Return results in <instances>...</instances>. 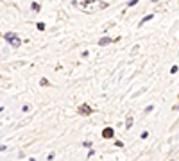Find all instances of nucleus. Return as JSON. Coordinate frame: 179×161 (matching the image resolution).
<instances>
[{
  "instance_id": "3",
  "label": "nucleus",
  "mask_w": 179,
  "mask_h": 161,
  "mask_svg": "<svg viewBox=\"0 0 179 161\" xmlns=\"http://www.w3.org/2000/svg\"><path fill=\"white\" fill-rule=\"evenodd\" d=\"M91 111H93V109H91L90 106H86V104L79 106V113H81V115H91Z\"/></svg>"
},
{
  "instance_id": "14",
  "label": "nucleus",
  "mask_w": 179,
  "mask_h": 161,
  "mask_svg": "<svg viewBox=\"0 0 179 161\" xmlns=\"http://www.w3.org/2000/svg\"><path fill=\"white\" fill-rule=\"evenodd\" d=\"M177 70H179L177 66H172V68H170V74H176V72H177Z\"/></svg>"
},
{
  "instance_id": "7",
  "label": "nucleus",
  "mask_w": 179,
  "mask_h": 161,
  "mask_svg": "<svg viewBox=\"0 0 179 161\" xmlns=\"http://www.w3.org/2000/svg\"><path fill=\"white\" fill-rule=\"evenodd\" d=\"M140 0H131V2H127V7H133V5H136Z\"/></svg>"
},
{
  "instance_id": "15",
  "label": "nucleus",
  "mask_w": 179,
  "mask_h": 161,
  "mask_svg": "<svg viewBox=\"0 0 179 161\" xmlns=\"http://www.w3.org/2000/svg\"><path fill=\"white\" fill-rule=\"evenodd\" d=\"M2 150H5V145H0V152H2Z\"/></svg>"
},
{
  "instance_id": "6",
  "label": "nucleus",
  "mask_w": 179,
  "mask_h": 161,
  "mask_svg": "<svg viewBox=\"0 0 179 161\" xmlns=\"http://www.w3.org/2000/svg\"><path fill=\"white\" fill-rule=\"evenodd\" d=\"M133 118H131V117H127V120H125V129H127V131H129V129H131V127H133Z\"/></svg>"
},
{
  "instance_id": "10",
  "label": "nucleus",
  "mask_w": 179,
  "mask_h": 161,
  "mask_svg": "<svg viewBox=\"0 0 179 161\" xmlns=\"http://www.w3.org/2000/svg\"><path fill=\"white\" fill-rule=\"evenodd\" d=\"M115 145H117V147H118V149H122V147H124V143H122V141H118V140L115 141Z\"/></svg>"
},
{
  "instance_id": "9",
  "label": "nucleus",
  "mask_w": 179,
  "mask_h": 161,
  "mask_svg": "<svg viewBox=\"0 0 179 161\" xmlns=\"http://www.w3.org/2000/svg\"><path fill=\"white\" fill-rule=\"evenodd\" d=\"M40 84H41V86H48V80H47V79H41Z\"/></svg>"
},
{
  "instance_id": "12",
  "label": "nucleus",
  "mask_w": 179,
  "mask_h": 161,
  "mask_svg": "<svg viewBox=\"0 0 179 161\" xmlns=\"http://www.w3.org/2000/svg\"><path fill=\"white\" fill-rule=\"evenodd\" d=\"M152 109H154V106H147V109H145V113H151Z\"/></svg>"
},
{
  "instance_id": "1",
  "label": "nucleus",
  "mask_w": 179,
  "mask_h": 161,
  "mask_svg": "<svg viewBox=\"0 0 179 161\" xmlns=\"http://www.w3.org/2000/svg\"><path fill=\"white\" fill-rule=\"evenodd\" d=\"M5 40L9 41V45L15 47V48H18V47L22 45V40L16 36V34H13V32H7V34H5Z\"/></svg>"
},
{
  "instance_id": "4",
  "label": "nucleus",
  "mask_w": 179,
  "mask_h": 161,
  "mask_svg": "<svg viewBox=\"0 0 179 161\" xmlns=\"http://www.w3.org/2000/svg\"><path fill=\"white\" fill-rule=\"evenodd\" d=\"M152 18H154V15H147V16H145V18H143V20H140V27H141V25H143V23H147V21H151L152 20Z\"/></svg>"
},
{
  "instance_id": "11",
  "label": "nucleus",
  "mask_w": 179,
  "mask_h": 161,
  "mask_svg": "<svg viewBox=\"0 0 179 161\" xmlns=\"http://www.w3.org/2000/svg\"><path fill=\"white\" fill-rule=\"evenodd\" d=\"M32 9H34V11H40V5H38V4L34 2V4H32Z\"/></svg>"
},
{
  "instance_id": "13",
  "label": "nucleus",
  "mask_w": 179,
  "mask_h": 161,
  "mask_svg": "<svg viewBox=\"0 0 179 161\" xmlns=\"http://www.w3.org/2000/svg\"><path fill=\"white\" fill-rule=\"evenodd\" d=\"M82 145H84V147H86V149H90V147H91V141H84V143H82Z\"/></svg>"
},
{
  "instance_id": "8",
  "label": "nucleus",
  "mask_w": 179,
  "mask_h": 161,
  "mask_svg": "<svg viewBox=\"0 0 179 161\" xmlns=\"http://www.w3.org/2000/svg\"><path fill=\"white\" fill-rule=\"evenodd\" d=\"M36 27H38V31H45V23H36Z\"/></svg>"
},
{
  "instance_id": "2",
  "label": "nucleus",
  "mask_w": 179,
  "mask_h": 161,
  "mask_svg": "<svg viewBox=\"0 0 179 161\" xmlns=\"http://www.w3.org/2000/svg\"><path fill=\"white\" fill-rule=\"evenodd\" d=\"M115 136V131L111 129V127H106L104 131H102V138H106V140H109V138H113Z\"/></svg>"
},
{
  "instance_id": "16",
  "label": "nucleus",
  "mask_w": 179,
  "mask_h": 161,
  "mask_svg": "<svg viewBox=\"0 0 179 161\" xmlns=\"http://www.w3.org/2000/svg\"><path fill=\"white\" fill-rule=\"evenodd\" d=\"M152 2H158V0H152Z\"/></svg>"
},
{
  "instance_id": "5",
  "label": "nucleus",
  "mask_w": 179,
  "mask_h": 161,
  "mask_svg": "<svg viewBox=\"0 0 179 161\" xmlns=\"http://www.w3.org/2000/svg\"><path fill=\"white\" fill-rule=\"evenodd\" d=\"M109 43H113V40H111V38H108V36H106V38H102V40L99 41V45H109Z\"/></svg>"
}]
</instances>
